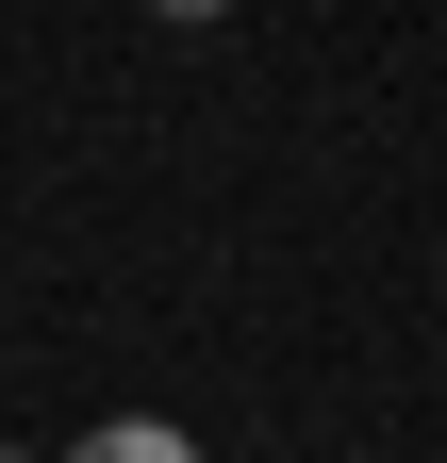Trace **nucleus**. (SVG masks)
<instances>
[{
  "instance_id": "obj_1",
  "label": "nucleus",
  "mask_w": 447,
  "mask_h": 463,
  "mask_svg": "<svg viewBox=\"0 0 447 463\" xmlns=\"http://www.w3.org/2000/svg\"><path fill=\"white\" fill-rule=\"evenodd\" d=\"M67 463H199V447H183V430H166V414H100V430H83Z\"/></svg>"
},
{
  "instance_id": "obj_2",
  "label": "nucleus",
  "mask_w": 447,
  "mask_h": 463,
  "mask_svg": "<svg viewBox=\"0 0 447 463\" xmlns=\"http://www.w3.org/2000/svg\"><path fill=\"white\" fill-rule=\"evenodd\" d=\"M149 17H183V33H199V17H233V0H149Z\"/></svg>"
},
{
  "instance_id": "obj_3",
  "label": "nucleus",
  "mask_w": 447,
  "mask_h": 463,
  "mask_svg": "<svg viewBox=\"0 0 447 463\" xmlns=\"http://www.w3.org/2000/svg\"><path fill=\"white\" fill-rule=\"evenodd\" d=\"M0 463H50V447H0Z\"/></svg>"
}]
</instances>
